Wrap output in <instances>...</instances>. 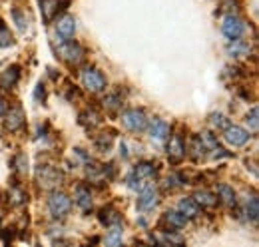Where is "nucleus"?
<instances>
[{"instance_id":"obj_25","label":"nucleus","mask_w":259,"mask_h":247,"mask_svg":"<svg viewBox=\"0 0 259 247\" xmlns=\"http://www.w3.org/2000/svg\"><path fill=\"white\" fill-rule=\"evenodd\" d=\"M80 124L86 126L88 130H92V128H96V126L102 124V116L98 114L94 108H88V110H84V112L80 114Z\"/></svg>"},{"instance_id":"obj_23","label":"nucleus","mask_w":259,"mask_h":247,"mask_svg":"<svg viewBox=\"0 0 259 247\" xmlns=\"http://www.w3.org/2000/svg\"><path fill=\"white\" fill-rule=\"evenodd\" d=\"M8 201H10L12 205H16V208H22V205L28 203V193H26L18 184H14L12 189H10V193H8Z\"/></svg>"},{"instance_id":"obj_17","label":"nucleus","mask_w":259,"mask_h":247,"mask_svg":"<svg viewBox=\"0 0 259 247\" xmlns=\"http://www.w3.org/2000/svg\"><path fill=\"white\" fill-rule=\"evenodd\" d=\"M56 36H60L62 40H68V38H74V34H76V20H74V16H70V14H62L58 20H56ZM60 40V42H62Z\"/></svg>"},{"instance_id":"obj_18","label":"nucleus","mask_w":259,"mask_h":247,"mask_svg":"<svg viewBox=\"0 0 259 247\" xmlns=\"http://www.w3.org/2000/svg\"><path fill=\"white\" fill-rule=\"evenodd\" d=\"M98 219H100L102 225L110 227V225H118V223H122V214L116 210V205L108 203L106 208H102V210L98 212Z\"/></svg>"},{"instance_id":"obj_10","label":"nucleus","mask_w":259,"mask_h":247,"mask_svg":"<svg viewBox=\"0 0 259 247\" xmlns=\"http://www.w3.org/2000/svg\"><path fill=\"white\" fill-rule=\"evenodd\" d=\"M72 0H40V14L44 22H52L58 14H64Z\"/></svg>"},{"instance_id":"obj_30","label":"nucleus","mask_w":259,"mask_h":247,"mask_svg":"<svg viewBox=\"0 0 259 247\" xmlns=\"http://www.w3.org/2000/svg\"><path fill=\"white\" fill-rule=\"evenodd\" d=\"M229 124L231 122L227 120L224 114H211V116H209V128H211L213 132H224Z\"/></svg>"},{"instance_id":"obj_21","label":"nucleus","mask_w":259,"mask_h":247,"mask_svg":"<svg viewBox=\"0 0 259 247\" xmlns=\"http://www.w3.org/2000/svg\"><path fill=\"white\" fill-rule=\"evenodd\" d=\"M194 201L201 208V210H213L220 201H218V195L209 189H197L194 193Z\"/></svg>"},{"instance_id":"obj_4","label":"nucleus","mask_w":259,"mask_h":247,"mask_svg":"<svg viewBox=\"0 0 259 247\" xmlns=\"http://www.w3.org/2000/svg\"><path fill=\"white\" fill-rule=\"evenodd\" d=\"M72 210V199L66 195L64 191L52 189L50 197H48V214L54 219H64Z\"/></svg>"},{"instance_id":"obj_14","label":"nucleus","mask_w":259,"mask_h":247,"mask_svg":"<svg viewBox=\"0 0 259 247\" xmlns=\"http://www.w3.org/2000/svg\"><path fill=\"white\" fill-rule=\"evenodd\" d=\"M20 72L22 68L18 64H10L4 72H0V90L2 92H10L16 88L18 80H20Z\"/></svg>"},{"instance_id":"obj_1","label":"nucleus","mask_w":259,"mask_h":247,"mask_svg":"<svg viewBox=\"0 0 259 247\" xmlns=\"http://www.w3.org/2000/svg\"><path fill=\"white\" fill-rule=\"evenodd\" d=\"M58 56H60V60L66 62L70 68H78V66H82L84 60H86V48L80 44V42H76V40H62L60 42V46H58Z\"/></svg>"},{"instance_id":"obj_39","label":"nucleus","mask_w":259,"mask_h":247,"mask_svg":"<svg viewBox=\"0 0 259 247\" xmlns=\"http://www.w3.org/2000/svg\"><path fill=\"white\" fill-rule=\"evenodd\" d=\"M6 108H8V104H6V100L0 96V118L4 116V112H6Z\"/></svg>"},{"instance_id":"obj_15","label":"nucleus","mask_w":259,"mask_h":247,"mask_svg":"<svg viewBox=\"0 0 259 247\" xmlns=\"http://www.w3.org/2000/svg\"><path fill=\"white\" fill-rule=\"evenodd\" d=\"M146 130H148L150 138L156 140V142H165L169 138V134H171V126L165 120H162V118H154L152 122H148Z\"/></svg>"},{"instance_id":"obj_5","label":"nucleus","mask_w":259,"mask_h":247,"mask_svg":"<svg viewBox=\"0 0 259 247\" xmlns=\"http://www.w3.org/2000/svg\"><path fill=\"white\" fill-rule=\"evenodd\" d=\"M148 116L142 108H130V110H124L122 112V124L124 128L134 132V134H140V132H146L148 128Z\"/></svg>"},{"instance_id":"obj_31","label":"nucleus","mask_w":259,"mask_h":247,"mask_svg":"<svg viewBox=\"0 0 259 247\" xmlns=\"http://www.w3.org/2000/svg\"><path fill=\"white\" fill-rule=\"evenodd\" d=\"M94 144H96V148L100 152H108L110 148H112V144H114V136H110V134H100L94 138Z\"/></svg>"},{"instance_id":"obj_22","label":"nucleus","mask_w":259,"mask_h":247,"mask_svg":"<svg viewBox=\"0 0 259 247\" xmlns=\"http://www.w3.org/2000/svg\"><path fill=\"white\" fill-rule=\"evenodd\" d=\"M249 54H251V46H249L245 40H241V38L229 40L227 56H231V58H247Z\"/></svg>"},{"instance_id":"obj_13","label":"nucleus","mask_w":259,"mask_h":247,"mask_svg":"<svg viewBox=\"0 0 259 247\" xmlns=\"http://www.w3.org/2000/svg\"><path fill=\"white\" fill-rule=\"evenodd\" d=\"M186 225H188V219L182 216L178 210L163 212L162 219H160V229H167V231H180Z\"/></svg>"},{"instance_id":"obj_8","label":"nucleus","mask_w":259,"mask_h":247,"mask_svg":"<svg viewBox=\"0 0 259 247\" xmlns=\"http://www.w3.org/2000/svg\"><path fill=\"white\" fill-rule=\"evenodd\" d=\"M36 182L40 187L44 189H58V185L62 182V174L58 168H52V166H38L36 170Z\"/></svg>"},{"instance_id":"obj_9","label":"nucleus","mask_w":259,"mask_h":247,"mask_svg":"<svg viewBox=\"0 0 259 247\" xmlns=\"http://www.w3.org/2000/svg\"><path fill=\"white\" fill-rule=\"evenodd\" d=\"M160 203V189L154 184L142 185L138 195V210L140 212H152Z\"/></svg>"},{"instance_id":"obj_19","label":"nucleus","mask_w":259,"mask_h":247,"mask_svg":"<svg viewBox=\"0 0 259 247\" xmlns=\"http://www.w3.org/2000/svg\"><path fill=\"white\" fill-rule=\"evenodd\" d=\"M215 195H218V201L227 205V208H235L237 205V193L229 184H218Z\"/></svg>"},{"instance_id":"obj_3","label":"nucleus","mask_w":259,"mask_h":247,"mask_svg":"<svg viewBox=\"0 0 259 247\" xmlns=\"http://www.w3.org/2000/svg\"><path fill=\"white\" fill-rule=\"evenodd\" d=\"M156 176H158V168H156L154 161H140V163H136V168L128 174L126 184L132 189H140L144 180H152Z\"/></svg>"},{"instance_id":"obj_20","label":"nucleus","mask_w":259,"mask_h":247,"mask_svg":"<svg viewBox=\"0 0 259 247\" xmlns=\"http://www.w3.org/2000/svg\"><path fill=\"white\" fill-rule=\"evenodd\" d=\"M178 212L186 217L188 221L197 219V217L201 216V208L195 203L194 197H184V199H180V203H178Z\"/></svg>"},{"instance_id":"obj_27","label":"nucleus","mask_w":259,"mask_h":247,"mask_svg":"<svg viewBox=\"0 0 259 247\" xmlns=\"http://www.w3.org/2000/svg\"><path fill=\"white\" fill-rule=\"evenodd\" d=\"M12 168H14V174L16 176H20V178H24L26 174H28V157L26 154H16L12 157Z\"/></svg>"},{"instance_id":"obj_6","label":"nucleus","mask_w":259,"mask_h":247,"mask_svg":"<svg viewBox=\"0 0 259 247\" xmlns=\"http://www.w3.org/2000/svg\"><path fill=\"white\" fill-rule=\"evenodd\" d=\"M2 118H4V130L10 134H16L26 126V112L20 104H12L10 108H6Z\"/></svg>"},{"instance_id":"obj_32","label":"nucleus","mask_w":259,"mask_h":247,"mask_svg":"<svg viewBox=\"0 0 259 247\" xmlns=\"http://www.w3.org/2000/svg\"><path fill=\"white\" fill-rule=\"evenodd\" d=\"M160 233H162V237H160V241H162V243H184V241H186L182 235H178V231H167V229H162Z\"/></svg>"},{"instance_id":"obj_16","label":"nucleus","mask_w":259,"mask_h":247,"mask_svg":"<svg viewBox=\"0 0 259 247\" xmlns=\"http://www.w3.org/2000/svg\"><path fill=\"white\" fill-rule=\"evenodd\" d=\"M74 201H76V205H78V208H80L84 214L92 212L94 201H92V191H90V185H86V184L76 185V191H74Z\"/></svg>"},{"instance_id":"obj_34","label":"nucleus","mask_w":259,"mask_h":247,"mask_svg":"<svg viewBox=\"0 0 259 247\" xmlns=\"http://www.w3.org/2000/svg\"><path fill=\"white\" fill-rule=\"evenodd\" d=\"M197 136H199V140L203 142L205 150H213L215 146H220V142H218V136H213L211 132H203V134H197Z\"/></svg>"},{"instance_id":"obj_29","label":"nucleus","mask_w":259,"mask_h":247,"mask_svg":"<svg viewBox=\"0 0 259 247\" xmlns=\"http://www.w3.org/2000/svg\"><path fill=\"white\" fill-rule=\"evenodd\" d=\"M245 216L249 221H253V223H257L259 219V199L257 195H251V199H247L245 201Z\"/></svg>"},{"instance_id":"obj_35","label":"nucleus","mask_w":259,"mask_h":247,"mask_svg":"<svg viewBox=\"0 0 259 247\" xmlns=\"http://www.w3.org/2000/svg\"><path fill=\"white\" fill-rule=\"evenodd\" d=\"M12 18H14V22H16V26H18V30L24 32L28 28V22H26V14L20 10V8H14L12 10Z\"/></svg>"},{"instance_id":"obj_7","label":"nucleus","mask_w":259,"mask_h":247,"mask_svg":"<svg viewBox=\"0 0 259 247\" xmlns=\"http://www.w3.org/2000/svg\"><path fill=\"white\" fill-rule=\"evenodd\" d=\"M167 140H169L167 142V159H169V163L180 166L188 155V144L182 134H169Z\"/></svg>"},{"instance_id":"obj_11","label":"nucleus","mask_w":259,"mask_h":247,"mask_svg":"<svg viewBox=\"0 0 259 247\" xmlns=\"http://www.w3.org/2000/svg\"><path fill=\"white\" fill-rule=\"evenodd\" d=\"M245 22L237 16V14H227L224 18V24H222V34L226 36L227 40H237L245 34Z\"/></svg>"},{"instance_id":"obj_37","label":"nucleus","mask_w":259,"mask_h":247,"mask_svg":"<svg viewBox=\"0 0 259 247\" xmlns=\"http://www.w3.org/2000/svg\"><path fill=\"white\" fill-rule=\"evenodd\" d=\"M34 98H36V102H44V100H46V86H44L42 82H38L36 92H34Z\"/></svg>"},{"instance_id":"obj_24","label":"nucleus","mask_w":259,"mask_h":247,"mask_svg":"<svg viewBox=\"0 0 259 247\" xmlns=\"http://www.w3.org/2000/svg\"><path fill=\"white\" fill-rule=\"evenodd\" d=\"M205 146H203V142L199 140V136H194L192 140H190V144H188V154L194 157L195 161H201L203 157H205Z\"/></svg>"},{"instance_id":"obj_36","label":"nucleus","mask_w":259,"mask_h":247,"mask_svg":"<svg viewBox=\"0 0 259 247\" xmlns=\"http://www.w3.org/2000/svg\"><path fill=\"white\" fill-rule=\"evenodd\" d=\"M245 122H247V126L251 128V132H257V128H259V110H257V106H253V108L247 112Z\"/></svg>"},{"instance_id":"obj_2","label":"nucleus","mask_w":259,"mask_h":247,"mask_svg":"<svg viewBox=\"0 0 259 247\" xmlns=\"http://www.w3.org/2000/svg\"><path fill=\"white\" fill-rule=\"evenodd\" d=\"M80 80H82V86L90 94H102L108 88L106 76L94 66H84L82 72H80Z\"/></svg>"},{"instance_id":"obj_12","label":"nucleus","mask_w":259,"mask_h":247,"mask_svg":"<svg viewBox=\"0 0 259 247\" xmlns=\"http://www.w3.org/2000/svg\"><path fill=\"white\" fill-rule=\"evenodd\" d=\"M222 134H224V140H226L231 148H243V146L251 140V136H249V132H247L245 128L233 126V124H229Z\"/></svg>"},{"instance_id":"obj_38","label":"nucleus","mask_w":259,"mask_h":247,"mask_svg":"<svg viewBox=\"0 0 259 247\" xmlns=\"http://www.w3.org/2000/svg\"><path fill=\"white\" fill-rule=\"evenodd\" d=\"M2 241L4 243H8V241H12L14 239V227H6V229H2Z\"/></svg>"},{"instance_id":"obj_33","label":"nucleus","mask_w":259,"mask_h":247,"mask_svg":"<svg viewBox=\"0 0 259 247\" xmlns=\"http://www.w3.org/2000/svg\"><path fill=\"white\" fill-rule=\"evenodd\" d=\"M12 44H14L12 34L6 28V24L0 20V46H2V48H8V46H12Z\"/></svg>"},{"instance_id":"obj_26","label":"nucleus","mask_w":259,"mask_h":247,"mask_svg":"<svg viewBox=\"0 0 259 247\" xmlns=\"http://www.w3.org/2000/svg\"><path fill=\"white\" fill-rule=\"evenodd\" d=\"M102 104H104V108H106L108 112H120V110H122V104H124V98H122L120 92L108 94Z\"/></svg>"},{"instance_id":"obj_28","label":"nucleus","mask_w":259,"mask_h":247,"mask_svg":"<svg viewBox=\"0 0 259 247\" xmlns=\"http://www.w3.org/2000/svg\"><path fill=\"white\" fill-rule=\"evenodd\" d=\"M122 235H124V231H122V223H118V225H110V231L106 233L104 241H106V245H120V243H122Z\"/></svg>"},{"instance_id":"obj_40","label":"nucleus","mask_w":259,"mask_h":247,"mask_svg":"<svg viewBox=\"0 0 259 247\" xmlns=\"http://www.w3.org/2000/svg\"><path fill=\"white\" fill-rule=\"evenodd\" d=\"M0 223H2V216H0Z\"/></svg>"}]
</instances>
